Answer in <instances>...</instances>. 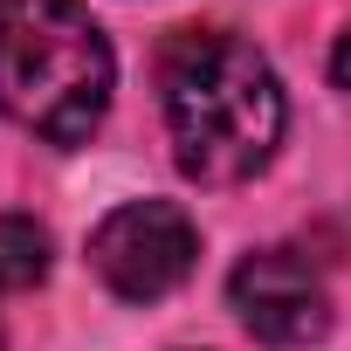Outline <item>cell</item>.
I'll return each instance as SVG.
<instances>
[{
	"instance_id": "cell-1",
	"label": "cell",
	"mask_w": 351,
	"mask_h": 351,
	"mask_svg": "<svg viewBox=\"0 0 351 351\" xmlns=\"http://www.w3.org/2000/svg\"><path fill=\"white\" fill-rule=\"evenodd\" d=\"M172 158L200 186H241L282 145V83L276 69L221 28H180L158 56Z\"/></svg>"
},
{
	"instance_id": "cell-2",
	"label": "cell",
	"mask_w": 351,
	"mask_h": 351,
	"mask_svg": "<svg viewBox=\"0 0 351 351\" xmlns=\"http://www.w3.org/2000/svg\"><path fill=\"white\" fill-rule=\"evenodd\" d=\"M110 76V42L76 0H0V117L49 145H83Z\"/></svg>"
},
{
	"instance_id": "cell-3",
	"label": "cell",
	"mask_w": 351,
	"mask_h": 351,
	"mask_svg": "<svg viewBox=\"0 0 351 351\" xmlns=\"http://www.w3.org/2000/svg\"><path fill=\"white\" fill-rule=\"evenodd\" d=\"M193 255H200V234H193V221L172 200H124L90 234V269L124 303H152L165 289H180Z\"/></svg>"
},
{
	"instance_id": "cell-4",
	"label": "cell",
	"mask_w": 351,
	"mask_h": 351,
	"mask_svg": "<svg viewBox=\"0 0 351 351\" xmlns=\"http://www.w3.org/2000/svg\"><path fill=\"white\" fill-rule=\"evenodd\" d=\"M228 303L262 344H310L330 330V296H324V276L310 269L303 248L241 255L228 276Z\"/></svg>"
},
{
	"instance_id": "cell-5",
	"label": "cell",
	"mask_w": 351,
	"mask_h": 351,
	"mask_svg": "<svg viewBox=\"0 0 351 351\" xmlns=\"http://www.w3.org/2000/svg\"><path fill=\"white\" fill-rule=\"evenodd\" d=\"M49 276V234L28 214H0V296L35 289Z\"/></svg>"
},
{
	"instance_id": "cell-6",
	"label": "cell",
	"mask_w": 351,
	"mask_h": 351,
	"mask_svg": "<svg viewBox=\"0 0 351 351\" xmlns=\"http://www.w3.org/2000/svg\"><path fill=\"white\" fill-rule=\"evenodd\" d=\"M330 76H337V83H344V90H351V35H344V42H337V56H330Z\"/></svg>"
}]
</instances>
